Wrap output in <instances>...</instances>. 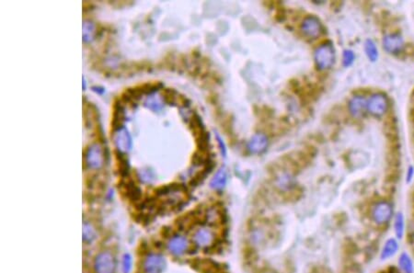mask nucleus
Wrapping results in <instances>:
<instances>
[{"label": "nucleus", "mask_w": 414, "mask_h": 273, "mask_svg": "<svg viewBox=\"0 0 414 273\" xmlns=\"http://www.w3.org/2000/svg\"><path fill=\"white\" fill-rule=\"evenodd\" d=\"M193 242L197 248L208 250L214 246L217 240V234L210 226H203L196 228L193 233Z\"/></svg>", "instance_id": "nucleus-1"}, {"label": "nucleus", "mask_w": 414, "mask_h": 273, "mask_svg": "<svg viewBox=\"0 0 414 273\" xmlns=\"http://www.w3.org/2000/svg\"><path fill=\"white\" fill-rule=\"evenodd\" d=\"M84 162L91 169H100L105 163V154L102 145L95 142L90 144L85 152Z\"/></svg>", "instance_id": "nucleus-2"}, {"label": "nucleus", "mask_w": 414, "mask_h": 273, "mask_svg": "<svg viewBox=\"0 0 414 273\" xmlns=\"http://www.w3.org/2000/svg\"><path fill=\"white\" fill-rule=\"evenodd\" d=\"M315 62L317 66L321 69L330 68L334 63V48L331 42H326L321 44L320 47L317 48L315 51Z\"/></svg>", "instance_id": "nucleus-3"}, {"label": "nucleus", "mask_w": 414, "mask_h": 273, "mask_svg": "<svg viewBox=\"0 0 414 273\" xmlns=\"http://www.w3.org/2000/svg\"><path fill=\"white\" fill-rule=\"evenodd\" d=\"M189 239L182 234H175L169 238L167 242V250L174 257L185 255L190 250Z\"/></svg>", "instance_id": "nucleus-4"}, {"label": "nucleus", "mask_w": 414, "mask_h": 273, "mask_svg": "<svg viewBox=\"0 0 414 273\" xmlns=\"http://www.w3.org/2000/svg\"><path fill=\"white\" fill-rule=\"evenodd\" d=\"M393 214V209L390 202L381 201L377 202L371 210L373 221L378 225H385L389 223Z\"/></svg>", "instance_id": "nucleus-5"}, {"label": "nucleus", "mask_w": 414, "mask_h": 273, "mask_svg": "<svg viewBox=\"0 0 414 273\" xmlns=\"http://www.w3.org/2000/svg\"><path fill=\"white\" fill-rule=\"evenodd\" d=\"M94 269L96 273H114L116 269L114 256L109 251L101 252L95 259Z\"/></svg>", "instance_id": "nucleus-6"}, {"label": "nucleus", "mask_w": 414, "mask_h": 273, "mask_svg": "<svg viewBox=\"0 0 414 273\" xmlns=\"http://www.w3.org/2000/svg\"><path fill=\"white\" fill-rule=\"evenodd\" d=\"M165 258L159 253L148 254L143 262V269L145 273H162L165 270Z\"/></svg>", "instance_id": "nucleus-7"}, {"label": "nucleus", "mask_w": 414, "mask_h": 273, "mask_svg": "<svg viewBox=\"0 0 414 273\" xmlns=\"http://www.w3.org/2000/svg\"><path fill=\"white\" fill-rule=\"evenodd\" d=\"M303 33L311 39L319 37L322 30V26L320 19L315 16H308L304 19L301 25Z\"/></svg>", "instance_id": "nucleus-8"}, {"label": "nucleus", "mask_w": 414, "mask_h": 273, "mask_svg": "<svg viewBox=\"0 0 414 273\" xmlns=\"http://www.w3.org/2000/svg\"><path fill=\"white\" fill-rule=\"evenodd\" d=\"M113 141L120 152H128L132 146L130 135L125 128H120L113 134Z\"/></svg>", "instance_id": "nucleus-9"}, {"label": "nucleus", "mask_w": 414, "mask_h": 273, "mask_svg": "<svg viewBox=\"0 0 414 273\" xmlns=\"http://www.w3.org/2000/svg\"><path fill=\"white\" fill-rule=\"evenodd\" d=\"M268 146V139L263 134H256L248 141V150L251 154H259L263 153Z\"/></svg>", "instance_id": "nucleus-10"}, {"label": "nucleus", "mask_w": 414, "mask_h": 273, "mask_svg": "<svg viewBox=\"0 0 414 273\" xmlns=\"http://www.w3.org/2000/svg\"><path fill=\"white\" fill-rule=\"evenodd\" d=\"M387 106H388L387 99L382 94L373 95L368 102L369 112L376 116L382 115L386 112Z\"/></svg>", "instance_id": "nucleus-11"}, {"label": "nucleus", "mask_w": 414, "mask_h": 273, "mask_svg": "<svg viewBox=\"0 0 414 273\" xmlns=\"http://www.w3.org/2000/svg\"><path fill=\"white\" fill-rule=\"evenodd\" d=\"M385 50L391 54H398L403 48V39L399 34L387 35L383 40Z\"/></svg>", "instance_id": "nucleus-12"}, {"label": "nucleus", "mask_w": 414, "mask_h": 273, "mask_svg": "<svg viewBox=\"0 0 414 273\" xmlns=\"http://www.w3.org/2000/svg\"><path fill=\"white\" fill-rule=\"evenodd\" d=\"M227 179H228L227 171L225 170V167H221L211 179L210 187L213 190L221 191L225 189V186L227 184Z\"/></svg>", "instance_id": "nucleus-13"}, {"label": "nucleus", "mask_w": 414, "mask_h": 273, "mask_svg": "<svg viewBox=\"0 0 414 273\" xmlns=\"http://www.w3.org/2000/svg\"><path fill=\"white\" fill-rule=\"evenodd\" d=\"M399 251V243L395 238H389L386 243H385L382 250H381V254H380V259L382 261H387L390 260L392 257L396 255Z\"/></svg>", "instance_id": "nucleus-14"}, {"label": "nucleus", "mask_w": 414, "mask_h": 273, "mask_svg": "<svg viewBox=\"0 0 414 273\" xmlns=\"http://www.w3.org/2000/svg\"><path fill=\"white\" fill-rule=\"evenodd\" d=\"M367 105V101H366L365 98L355 97L352 101H350V113H352L355 117H358V116L361 115L362 113H364Z\"/></svg>", "instance_id": "nucleus-15"}, {"label": "nucleus", "mask_w": 414, "mask_h": 273, "mask_svg": "<svg viewBox=\"0 0 414 273\" xmlns=\"http://www.w3.org/2000/svg\"><path fill=\"white\" fill-rule=\"evenodd\" d=\"M399 268L403 273H414V265L412 258L410 257L408 253L403 252L402 255L400 256V259L398 261Z\"/></svg>", "instance_id": "nucleus-16"}, {"label": "nucleus", "mask_w": 414, "mask_h": 273, "mask_svg": "<svg viewBox=\"0 0 414 273\" xmlns=\"http://www.w3.org/2000/svg\"><path fill=\"white\" fill-rule=\"evenodd\" d=\"M394 231L398 239H402L405 234V218L402 213L396 214L394 219Z\"/></svg>", "instance_id": "nucleus-17"}, {"label": "nucleus", "mask_w": 414, "mask_h": 273, "mask_svg": "<svg viewBox=\"0 0 414 273\" xmlns=\"http://www.w3.org/2000/svg\"><path fill=\"white\" fill-rule=\"evenodd\" d=\"M275 183H276V186L278 187L279 190H288L293 186V178L289 174L284 173V174H282V175H280L277 177Z\"/></svg>", "instance_id": "nucleus-18"}, {"label": "nucleus", "mask_w": 414, "mask_h": 273, "mask_svg": "<svg viewBox=\"0 0 414 273\" xmlns=\"http://www.w3.org/2000/svg\"><path fill=\"white\" fill-rule=\"evenodd\" d=\"M96 29L95 25L91 21L85 20L83 22V40L84 42H88L94 39Z\"/></svg>", "instance_id": "nucleus-19"}, {"label": "nucleus", "mask_w": 414, "mask_h": 273, "mask_svg": "<svg viewBox=\"0 0 414 273\" xmlns=\"http://www.w3.org/2000/svg\"><path fill=\"white\" fill-rule=\"evenodd\" d=\"M249 238H250L251 242L255 244V245H260V244H262L265 241L266 234H265V232L262 230V228L256 227L250 233Z\"/></svg>", "instance_id": "nucleus-20"}, {"label": "nucleus", "mask_w": 414, "mask_h": 273, "mask_svg": "<svg viewBox=\"0 0 414 273\" xmlns=\"http://www.w3.org/2000/svg\"><path fill=\"white\" fill-rule=\"evenodd\" d=\"M96 238V231L92 225L89 223H85L83 226V240L84 242H92Z\"/></svg>", "instance_id": "nucleus-21"}, {"label": "nucleus", "mask_w": 414, "mask_h": 273, "mask_svg": "<svg viewBox=\"0 0 414 273\" xmlns=\"http://www.w3.org/2000/svg\"><path fill=\"white\" fill-rule=\"evenodd\" d=\"M365 49H366V53H367L369 59L373 61V62H375L376 60L378 59V57H379L378 49L376 47V44L371 40H367L366 42Z\"/></svg>", "instance_id": "nucleus-22"}, {"label": "nucleus", "mask_w": 414, "mask_h": 273, "mask_svg": "<svg viewBox=\"0 0 414 273\" xmlns=\"http://www.w3.org/2000/svg\"><path fill=\"white\" fill-rule=\"evenodd\" d=\"M163 104H164L163 100L161 99V97H160V96H157V97L153 96L146 101V105H148V108H150L154 111H157V112H159L162 109Z\"/></svg>", "instance_id": "nucleus-23"}, {"label": "nucleus", "mask_w": 414, "mask_h": 273, "mask_svg": "<svg viewBox=\"0 0 414 273\" xmlns=\"http://www.w3.org/2000/svg\"><path fill=\"white\" fill-rule=\"evenodd\" d=\"M355 54L351 50H345L343 53V65L345 66H349L354 63L355 61Z\"/></svg>", "instance_id": "nucleus-24"}, {"label": "nucleus", "mask_w": 414, "mask_h": 273, "mask_svg": "<svg viewBox=\"0 0 414 273\" xmlns=\"http://www.w3.org/2000/svg\"><path fill=\"white\" fill-rule=\"evenodd\" d=\"M131 269H132V258L130 255H124V260H123V270H124V273H130Z\"/></svg>", "instance_id": "nucleus-25"}, {"label": "nucleus", "mask_w": 414, "mask_h": 273, "mask_svg": "<svg viewBox=\"0 0 414 273\" xmlns=\"http://www.w3.org/2000/svg\"><path fill=\"white\" fill-rule=\"evenodd\" d=\"M215 137H216V140H217V142H218L219 147H220V151H221V154L222 155L225 157L226 156V147H225V142H223V139L220 137L218 134H216L215 135Z\"/></svg>", "instance_id": "nucleus-26"}, {"label": "nucleus", "mask_w": 414, "mask_h": 273, "mask_svg": "<svg viewBox=\"0 0 414 273\" xmlns=\"http://www.w3.org/2000/svg\"><path fill=\"white\" fill-rule=\"evenodd\" d=\"M414 169L413 166H411L410 168H409L408 170V174H407V182H411L412 181V179L414 178Z\"/></svg>", "instance_id": "nucleus-27"}, {"label": "nucleus", "mask_w": 414, "mask_h": 273, "mask_svg": "<svg viewBox=\"0 0 414 273\" xmlns=\"http://www.w3.org/2000/svg\"><path fill=\"white\" fill-rule=\"evenodd\" d=\"M272 273V272H268V273Z\"/></svg>", "instance_id": "nucleus-28"}]
</instances>
